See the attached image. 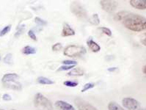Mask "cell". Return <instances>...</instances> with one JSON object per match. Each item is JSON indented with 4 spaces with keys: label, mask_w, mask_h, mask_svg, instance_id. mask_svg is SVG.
I'll use <instances>...</instances> for the list:
<instances>
[{
    "label": "cell",
    "mask_w": 146,
    "mask_h": 110,
    "mask_svg": "<svg viewBox=\"0 0 146 110\" xmlns=\"http://www.w3.org/2000/svg\"><path fill=\"white\" fill-rule=\"evenodd\" d=\"M4 62L5 63L9 64V65H11V64L13 63V55L12 54L8 53L5 55V57H4L3 59Z\"/></svg>",
    "instance_id": "cell-21"
},
{
    "label": "cell",
    "mask_w": 146,
    "mask_h": 110,
    "mask_svg": "<svg viewBox=\"0 0 146 110\" xmlns=\"http://www.w3.org/2000/svg\"><path fill=\"white\" fill-rule=\"evenodd\" d=\"M94 87L95 84H93V83H86V84L83 86L82 89V93H84V92L88 91L89 89H93Z\"/></svg>",
    "instance_id": "cell-23"
},
{
    "label": "cell",
    "mask_w": 146,
    "mask_h": 110,
    "mask_svg": "<svg viewBox=\"0 0 146 110\" xmlns=\"http://www.w3.org/2000/svg\"><path fill=\"white\" fill-rule=\"evenodd\" d=\"M141 43H142V44L144 45V46H146V33H145L144 34H143V38H141Z\"/></svg>",
    "instance_id": "cell-31"
},
{
    "label": "cell",
    "mask_w": 146,
    "mask_h": 110,
    "mask_svg": "<svg viewBox=\"0 0 146 110\" xmlns=\"http://www.w3.org/2000/svg\"><path fill=\"white\" fill-rule=\"evenodd\" d=\"M84 71H83L82 69L80 68H75L72 69L70 72L68 74V76H84Z\"/></svg>",
    "instance_id": "cell-14"
},
{
    "label": "cell",
    "mask_w": 146,
    "mask_h": 110,
    "mask_svg": "<svg viewBox=\"0 0 146 110\" xmlns=\"http://www.w3.org/2000/svg\"><path fill=\"white\" fill-rule=\"evenodd\" d=\"M108 110H125L121 106L115 102H110L108 104Z\"/></svg>",
    "instance_id": "cell-19"
},
{
    "label": "cell",
    "mask_w": 146,
    "mask_h": 110,
    "mask_svg": "<svg viewBox=\"0 0 146 110\" xmlns=\"http://www.w3.org/2000/svg\"><path fill=\"white\" fill-rule=\"evenodd\" d=\"M34 103L35 107H42L46 110H53L52 101L41 93H38L35 95Z\"/></svg>",
    "instance_id": "cell-3"
},
{
    "label": "cell",
    "mask_w": 146,
    "mask_h": 110,
    "mask_svg": "<svg viewBox=\"0 0 146 110\" xmlns=\"http://www.w3.org/2000/svg\"><path fill=\"white\" fill-rule=\"evenodd\" d=\"M75 31L72 27L69 25L68 23H65L63 24V27L62 30V37H69L74 36L75 34Z\"/></svg>",
    "instance_id": "cell-11"
},
{
    "label": "cell",
    "mask_w": 146,
    "mask_h": 110,
    "mask_svg": "<svg viewBox=\"0 0 146 110\" xmlns=\"http://www.w3.org/2000/svg\"><path fill=\"white\" fill-rule=\"evenodd\" d=\"M100 5L104 11L108 13H112L117 9L118 2L117 1H110V0H102L99 2Z\"/></svg>",
    "instance_id": "cell-6"
},
{
    "label": "cell",
    "mask_w": 146,
    "mask_h": 110,
    "mask_svg": "<svg viewBox=\"0 0 146 110\" xmlns=\"http://www.w3.org/2000/svg\"><path fill=\"white\" fill-rule=\"evenodd\" d=\"M62 62L63 66H76L77 64V62L74 60H64Z\"/></svg>",
    "instance_id": "cell-29"
},
{
    "label": "cell",
    "mask_w": 146,
    "mask_h": 110,
    "mask_svg": "<svg viewBox=\"0 0 146 110\" xmlns=\"http://www.w3.org/2000/svg\"><path fill=\"white\" fill-rule=\"evenodd\" d=\"M75 103L79 110H98L93 105L81 98H77L75 100Z\"/></svg>",
    "instance_id": "cell-7"
},
{
    "label": "cell",
    "mask_w": 146,
    "mask_h": 110,
    "mask_svg": "<svg viewBox=\"0 0 146 110\" xmlns=\"http://www.w3.org/2000/svg\"><path fill=\"white\" fill-rule=\"evenodd\" d=\"M19 79V76L16 74H5L2 79V84H7V83H12L17 82Z\"/></svg>",
    "instance_id": "cell-9"
},
{
    "label": "cell",
    "mask_w": 146,
    "mask_h": 110,
    "mask_svg": "<svg viewBox=\"0 0 146 110\" xmlns=\"http://www.w3.org/2000/svg\"><path fill=\"white\" fill-rule=\"evenodd\" d=\"M139 110H146V109H144V108H141V109H139Z\"/></svg>",
    "instance_id": "cell-34"
},
{
    "label": "cell",
    "mask_w": 146,
    "mask_h": 110,
    "mask_svg": "<svg viewBox=\"0 0 146 110\" xmlns=\"http://www.w3.org/2000/svg\"><path fill=\"white\" fill-rule=\"evenodd\" d=\"M0 110H4V109H0Z\"/></svg>",
    "instance_id": "cell-36"
},
{
    "label": "cell",
    "mask_w": 146,
    "mask_h": 110,
    "mask_svg": "<svg viewBox=\"0 0 146 110\" xmlns=\"http://www.w3.org/2000/svg\"><path fill=\"white\" fill-rule=\"evenodd\" d=\"M54 106L60 110H76L73 105L61 100L55 102Z\"/></svg>",
    "instance_id": "cell-8"
},
{
    "label": "cell",
    "mask_w": 146,
    "mask_h": 110,
    "mask_svg": "<svg viewBox=\"0 0 146 110\" xmlns=\"http://www.w3.org/2000/svg\"><path fill=\"white\" fill-rule=\"evenodd\" d=\"M52 50L54 52H59L62 48V45L60 43H57L52 46Z\"/></svg>",
    "instance_id": "cell-27"
},
{
    "label": "cell",
    "mask_w": 146,
    "mask_h": 110,
    "mask_svg": "<svg viewBox=\"0 0 146 110\" xmlns=\"http://www.w3.org/2000/svg\"><path fill=\"white\" fill-rule=\"evenodd\" d=\"M11 24H9V25H7L5 26L3 29H2L0 30V37H2L4 35H5L6 34L9 32L11 31Z\"/></svg>",
    "instance_id": "cell-20"
},
{
    "label": "cell",
    "mask_w": 146,
    "mask_h": 110,
    "mask_svg": "<svg viewBox=\"0 0 146 110\" xmlns=\"http://www.w3.org/2000/svg\"><path fill=\"white\" fill-rule=\"evenodd\" d=\"M87 44H88V47H89L90 49L91 50L92 52H98L101 50V46H100L96 42H95L92 39L88 40V42H87Z\"/></svg>",
    "instance_id": "cell-12"
},
{
    "label": "cell",
    "mask_w": 146,
    "mask_h": 110,
    "mask_svg": "<svg viewBox=\"0 0 146 110\" xmlns=\"http://www.w3.org/2000/svg\"><path fill=\"white\" fill-rule=\"evenodd\" d=\"M2 99L5 101H11L12 100V97H11V95L7 94V93H5L2 95Z\"/></svg>",
    "instance_id": "cell-30"
},
{
    "label": "cell",
    "mask_w": 146,
    "mask_h": 110,
    "mask_svg": "<svg viewBox=\"0 0 146 110\" xmlns=\"http://www.w3.org/2000/svg\"><path fill=\"white\" fill-rule=\"evenodd\" d=\"M130 5L137 10H146V0H131Z\"/></svg>",
    "instance_id": "cell-10"
},
{
    "label": "cell",
    "mask_w": 146,
    "mask_h": 110,
    "mask_svg": "<svg viewBox=\"0 0 146 110\" xmlns=\"http://www.w3.org/2000/svg\"><path fill=\"white\" fill-rule=\"evenodd\" d=\"M37 82L38 83L40 84H44V85H50V84H53L54 81H52V79H48V78L45 77V76H39L37 79Z\"/></svg>",
    "instance_id": "cell-15"
},
{
    "label": "cell",
    "mask_w": 146,
    "mask_h": 110,
    "mask_svg": "<svg viewBox=\"0 0 146 110\" xmlns=\"http://www.w3.org/2000/svg\"><path fill=\"white\" fill-rule=\"evenodd\" d=\"M21 52H22V53L25 55H30L36 54L37 50L36 48H34V47L30 46H25L24 48H23Z\"/></svg>",
    "instance_id": "cell-16"
},
{
    "label": "cell",
    "mask_w": 146,
    "mask_h": 110,
    "mask_svg": "<svg viewBox=\"0 0 146 110\" xmlns=\"http://www.w3.org/2000/svg\"><path fill=\"white\" fill-rule=\"evenodd\" d=\"M123 106L128 110H139L141 109V105L137 100L134 99L130 97L123 98L122 100Z\"/></svg>",
    "instance_id": "cell-5"
},
{
    "label": "cell",
    "mask_w": 146,
    "mask_h": 110,
    "mask_svg": "<svg viewBox=\"0 0 146 110\" xmlns=\"http://www.w3.org/2000/svg\"><path fill=\"white\" fill-rule=\"evenodd\" d=\"M25 29H26V25L25 24H20L19 26L16 27V32L14 34V37L15 38H19L24 32L25 31Z\"/></svg>",
    "instance_id": "cell-17"
},
{
    "label": "cell",
    "mask_w": 146,
    "mask_h": 110,
    "mask_svg": "<svg viewBox=\"0 0 146 110\" xmlns=\"http://www.w3.org/2000/svg\"><path fill=\"white\" fill-rule=\"evenodd\" d=\"M89 22L91 24H93V25H95V26L98 25L100 24V19L98 14H93V16L89 19Z\"/></svg>",
    "instance_id": "cell-18"
},
{
    "label": "cell",
    "mask_w": 146,
    "mask_h": 110,
    "mask_svg": "<svg viewBox=\"0 0 146 110\" xmlns=\"http://www.w3.org/2000/svg\"><path fill=\"white\" fill-rule=\"evenodd\" d=\"M115 20L121 21L126 29L133 32L146 31V18L138 14L127 11L117 13L115 16Z\"/></svg>",
    "instance_id": "cell-1"
},
{
    "label": "cell",
    "mask_w": 146,
    "mask_h": 110,
    "mask_svg": "<svg viewBox=\"0 0 146 110\" xmlns=\"http://www.w3.org/2000/svg\"><path fill=\"white\" fill-rule=\"evenodd\" d=\"M11 110H16V109H11Z\"/></svg>",
    "instance_id": "cell-35"
},
{
    "label": "cell",
    "mask_w": 146,
    "mask_h": 110,
    "mask_svg": "<svg viewBox=\"0 0 146 110\" xmlns=\"http://www.w3.org/2000/svg\"><path fill=\"white\" fill-rule=\"evenodd\" d=\"M35 22L37 24H38V25H40V26H46V25H47V22L45 20H43V19H40V18L39 17H35Z\"/></svg>",
    "instance_id": "cell-25"
},
{
    "label": "cell",
    "mask_w": 146,
    "mask_h": 110,
    "mask_svg": "<svg viewBox=\"0 0 146 110\" xmlns=\"http://www.w3.org/2000/svg\"><path fill=\"white\" fill-rule=\"evenodd\" d=\"M27 34H28V36L31 38L32 40H33L34 41H37V40H38V38H37L36 34H35V32L33 30H29L27 32Z\"/></svg>",
    "instance_id": "cell-28"
},
{
    "label": "cell",
    "mask_w": 146,
    "mask_h": 110,
    "mask_svg": "<svg viewBox=\"0 0 146 110\" xmlns=\"http://www.w3.org/2000/svg\"><path fill=\"white\" fill-rule=\"evenodd\" d=\"M86 48L82 46L77 45H70L65 47L64 49V55L68 57L74 58V57H79L86 54Z\"/></svg>",
    "instance_id": "cell-2"
},
{
    "label": "cell",
    "mask_w": 146,
    "mask_h": 110,
    "mask_svg": "<svg viewBox=\"0 0 146 110\" xmlns=\"http://www.w3.org/2000/svg\"><path fill=\"white\" fill-rule=\"evenodd\" d=\"M76 66H62L58 68V71H68V70H72Z\"/></svg>",
    "instance_id": "cell-26"
},
{
    "label": "cell",
    "mask_w": 146,
    "mask_h": 110,
    "mask_svg": "<svg viewBox=\"0 0 146 110\" xmlns=\"http://www.w3.org/2000/svg\"><path fill=\"white\" fill-rule=\"evenodd\" d=\"M64 85H65L66 87H75L79 84V83L75 81H70V80H68V81H65L63 82Z\"/></svg>",
    "instance_id": "cell-22"
},
{
    "label": "cell",
    "mask_w": 146,
    "mask_h": 110,
    "mask_svg": "<svg viewBox=\"0 0 146 110\" xmlns=\"http://www.w3.org/2000/svg\"><path fill=\"white\" fill-rule=\"evenodd\" d=\"M98 29L101 30L102 32V33H104V34L107 35V36H112V32H111V30L109 28L105 27H98Z\"/></svg>",
    "instance_id": "cell-24"
},
{
    "label": "cell",
    "mask_w": 146,
    "mask_h": 110,
    "mask_svg": "<svg viewBox=\"0 0 146 110\" xmlns=\"http://www.w3.org/2000/svg\"><path fill=\"white\" fill-rule=\"evenodd\" d=\"M70 11L79 19H85L87 11L83 5L79 2H72L70 4Z\"/></svg>",
    "instance_id": "cell-4"
},
{
    "label": "cell",
    "mask_w": 146,
    "mask_h": 110,
    "mask_svg": "<svg viewBox=\"0 0 146 110\" xmlns=\"http://www.w3.org/2000/svg\"><path fill=\"white\" fill-rule=\"evenodd\" d=\"M4 87L9 88V89H14V90H21L22 89V85L21 83H19V82H12V83H7V84H3Z\"/></svg>",
    "instance_id": "cell-13"
},
{
    "label": "cell",
    "mask_w": 146,
    "mask_h": 110,
    "mask_svg": "<svg viewBox=\"0 0 146 110\" xmlns=\"http://www.w3.org/2000/svg\"><path fill=\"white\" fill-rule=\"evenodd\" d=\"M143 73H144V74H145V75H146V65H145V66H144V67H143Z\"/></svg>",
    "instance_id": "cell-33"
},
{
    "label": "cell",
    "mask_w": 146,
    "mask_h": 110,
    "mask_svg": "<svg viewBox=\"0 0 146 110\" xmlns=\"http://www.w3.org/2000/svg\"><path fill=\"white\" fill-rule=\"evenodd\" d=\"M115 70H117V68H110L108 69V71H110V72H112V71H115Z\"/></svg>",
    "instance_id": "cell-32"
}]
</instances>
